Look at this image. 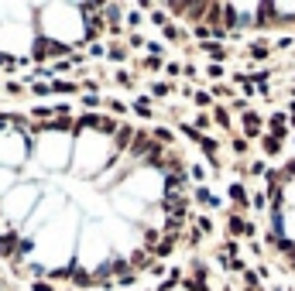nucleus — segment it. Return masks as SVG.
I'll list each match as a JSON object with an SVG mask.
<instances>
[{"instance_id":"nucleus-1","label":"nucleus","mask_w":295,"mask_h":291,"mask_svg":"<svg viewBox=\"0 0 295 291\" xmlns=\"http://www.w3.org/2000/svg\"><path fill=\"white\" fill-rule=\"evenodd\" d=\"M86 17V7H17L0 4V69H17L24 62H45L69 52L72 38L62 24Z\"/></svg>"}]
</instances>
